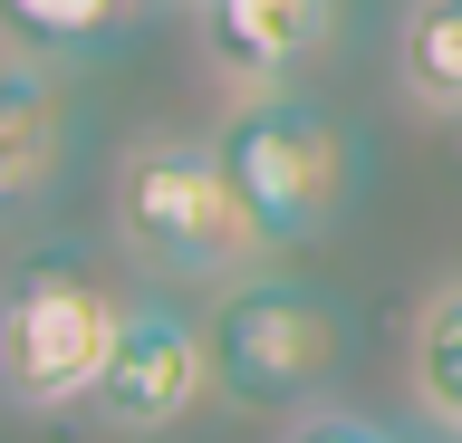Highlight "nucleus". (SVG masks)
I'll list each match as a JSON object with an SVG mask.
<instances>
[{
	"instance_id": "nucleus-1",
	"label": "nucleus",
	"mask_w": 462,
	"mask_h": 443,
	"mask_svg": "<svg viewBox=\"0 0 462 443\" xmlns=\"http://www.w3.org/2000/svg\"><path fill=\"white\" fill-rule=\"evenodd\" d=\"M106 222L144 270L202 280V290L251 280L260 251H270V222L231 183L212 135H135L116 154V174H106Z\"/></svg>"
},
{
	"instance_id": "nucleus-2",
	"label": "nucleus",
	"mask_w": 462,
	"mask_h": 443,
	"mask_svg": "<svg viewBox=\"0 0 462 443\" xmlns=\"http://www.w3.org/2000/svg\"><path fill=\"white\" fill-rule=\"evenodd\" d=\"M125 318H135V299H116L87 261H68V251L20 261V280L0 299V395H10V414L87 405Z\"/></svg>"
},
{
	"instance_id": "nucleus-3",
	"label": "nucleus",
	"mask_w": 462,
	"mask_h": 443,
	"mask_svg": "<svg viewBox=\"0 0 462 443\" xmlns=\"http://www.w3.org/2000/svg\"><path fill=\"white\" fill-rule=\"evenodd\" d=\"M212 145H222L231 183L251 193V212L270 222V241H318L356 203V135L337 125V106H318L299 88L241 97L212 125Z\"/></svg>"
},
{
	"instance_id": "nucleus-4",
	"label": "nucleus",
	"mask_w": 462,
	"mask_h": 443,
	"mask_svg": "<svg viewBox=\"0 0 462 443\" xmlns=\"http://www.w3.org/2000/svg\"><path fill=\"white\" fill-rule=\"evenodd\" d=\"M212 376H222V405L241 414H280L309 405L318 385L346 366V309L309 280H280V270H251L231 280L222 309H212Z\"/></svg>"
},
{
	"instance_id": "nucleus-5",
	"label": "nucleus",
	"mask_w": 462,
	"mask_h": 443,
	"mask_svg": "<svg viewBox=\"0 0 462 443\" xmlns=\"http://www.w3.org/2000/svg\"><path fill=\"white\" fill-rule=\"evenodd\" d=\"M202 395H222V376H212V328H193L183 309L135 299V318H125V337H116L87 414H97L106 434H173Z\"/></svg>"
},
{
	"instance_id": "nucleus-6",
	"label": "nucleus",
	"mask_w": 462,
	"mask_h": 443,
	"mask_svg": "<svg viewBox=\"0 0 462 443\" xmlns=\"http://www.w3.org/2000/svg\"><path fill=\"white\" fill-rule=\"evenodd\" d=\"M346 20H356V0H202L193 10L212 78L241 97L299 88L328 49H346Z\"/></svg>"
},
{
	"instance_id": "nucleus-7",
	"label": "nucleus",
	"mask_w": 462,
	"mask_h": 443,
	"mask_svg": "<svg viewBox=\"0 0 462 443\" xmlns=\"http://www.w3.org/2000/svg\"><path fill=\"white\" fill-rule=\"evenodd\" d=\"M49 68L58 59H39V49L10 39V68H0V193H10L20 212L49 203L58 154H68V97H58Z\"/></svg>"
},
{
	"instance_id": "nucleus-8",
	"label": "nucleus",
	"mask_w": 462,
	"mask_h": 443,
	"mask_svg": "<svg viewBox=\"0 0 462 443\" xmlns=\"http://www.w3.org/2000/svg\"><path fill=\"white\" fill-rule=\"evenodd\" d=\"M404 385H414V414L433 434H462V270L414 309V356H404Z\"/></svg>"
},
{
	"instance_id": "nucleus-9",
	"label": "nucleus",
	"mask_w": 462,
	"mask_h": 443,
	"mask_svg": "<svg viewBox=\"0 0 462 443\" xmlns=\"http://www.w3.org/2000/svg\"><path fill=\"white\" fill-rule=\"evenodd\" d=\"M395 78L424 116L462 125V0H414L395 39Z\"/></svg>"
},
{
	"instance_id": "nucleus-10",
	"label": "nucleus",
	"mask_w": 462,
	"mask_h": 443,
	"mask_svg": "<svg viewBox=\"0 0 462 443\" xmlns=\"http://www.w3.org/2000/svg\"><path fill=\"white\" fill-rule=\"evenodd\" d=\"M0 10H10V39L39 59H97L135 30L144 0H0Z\"/></svg>"
},
{
	"instance_id": "nucleus-11",
	"label": "nucleus",
	"mask_w": 462,
	"mask_h": 443,
	"mask_svg": "<svg viewBox=\"0 0 462 443\" xmlns=\"http://www.w3.org/2000/svg\"><path fill=\"white\" fill-rule=\"evenodd\" d=\"M280 443H404V434H385V424H366V414H318V405H309Z\"/></svg>"
},
{
	"instance_id": "nucleus-12",
	"label": "nucleus",
	"mask_w": 462,
	"mask_h": 443,
	"mask_svg": "<svg viewBox=\"0 0 462 443\" xmlns=\"http://www.w3.org/2000/svg\"><path fill=\"white\" fill-rule=\"evenodd\" d=\"M173 10H202V0H173Z\"/></svg>"
},
{
	"instance_id": "nucleus-13",
	"label": "nucleus",
	"mask_w": 462,
	"mask_h": 443,
	"mask_svg": "<svg viewBox=\"0 0 462 443\" xmlns=\"http://www.w3.org/2000/svg\"><path fill=\"white\" fill-rule=\"evenodd\" d=\"M404 443H424V434H404Z\"/></svg>"
},
{
	"instance_id": "nucleus-14",
	"label": "nucleus",
	"mask_w": 462,
	"mask_h": 443,
	"mask_svg": "<svg viewBox=\"0 0 462 443\" xmlns=\"http://www.w3.org/2000/svg\"><path fill=\"white\" fill-rule=\"evenodd\" d=\"M453 443H462V434H453Z\"/></svg>"
}]
</instances>
